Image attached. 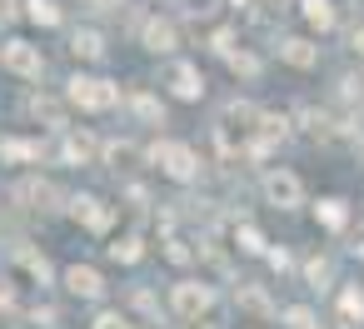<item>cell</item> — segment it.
<instances>
[{
  "label": "cell",
  "mask_w": 364,
  "mask_h": 329,
  "mask_svg": "<svg viewBox=\"0 0 364 329\" xmlns=\"http://www.w3.org/2000/svg\"><path fill=\"white\" fill-rule=\"evenodd\" d=\"M170 90H175L180 100H200V95H205V80H200V70H195V65H180V70H175V80H170Z\"/></svg>",
  "instance_id": "cell-9"
},
{
  "label": "cell",
  "mask_w": 364,
  "mask_h": 329,
  "mask_svg": "<svg viewBox=\"0 0 364 329\" xmlns=\"http://www.w3.org/2000/svg\"><path fill=\"white\" fill-rule=\"evenodd\" d=\"M145 45L150 50H175V26L170 21H150L145 26Z\"/></svg>",
  "instance_id": "cell-11"
},
{
  "label": "cell",
  "mask_w": 364,
  "mask_h": 329,
  "mask_svg": "<svg viewBox=\"0 0 364 329\" xmlns=\"http://www.w3.org/2000/svg\"><path fill=\"white\" fill-rule=\"evenodd\" d=\"M170 304H175V314H185V319H200V314L215 304V294H210V284H195V279H185V284H175Z\"/></svg>",
  "instance_id": "cell-4"
},
{
  "label": "cell",
  "mask_w": 364,
  "mask_h": 329,
  "mask_svg": "<svg viewBox=\"0 0 364 329\" xmlns=\"http://www.w3.org/2000/svg\"><path fill=\"white\" fill-rule=\"evenodd\" d=\"M284 319H289V329H319V324H314V314H309V309H289V314H284Z\"/></svg>",
  "instance_id": "cell-19"
},
{
  "label": "cell",
  "mask_w": 364,
  "mask_h": 329,
  "mask_svg": "<svg viewBox=\"0 0 364 329\" xmlns=\"http://www.w3.org/2000/svg\"><path fill=\"white\" fill-rule=\"evenodd\" d=\"M155 160H160V170H165L170 180H190V175H195V150L180 145V140H165V145L155 150Z\"/></svg>",
  "instance_id": "cell-5"
},
{
  "label": "cell",
  "mask_w": 364,
  "mask_h": 329,
  "mask_svg": "<svg viewBox=\"0 0 364 329\" xmlns=\"http://www.w3.org/2000/svg\"><path fill=\"white\" fill-rule=\"evenodd\" d=\"M240 304H245V309H255V314H269V299H264L259 289H240Z\"/></svg>",
  "instance_id": "cell-18"
},
{
  "label": "cell",
  "mask_w": 364,
  "mask_h": 329,
  "mask_svg": "<svg viewBox=\"0 0 364 329\" xmlns=\"http://www.w3.org/2000/svg\"><path fill=\"white\" fill-rule=\"evenodd\" d=\"M16 200H21V205H31V210H55V200H60V195H55V185H46V180H26V185L16 190Z\"/></svg>",
  "instance_id": "cell-6"
},
{
  "label": "cell",
  "mask_w": 364,
  "mask_h": 329,
  "mask_svg": "<svg viewBox=\"0 0 364 329\" xmlns=\"http://www.w3.org/2000/svg\"><path fill=\"white\" fill-rule=\"evenodd\" d=\"M299 11H304V21H309L314 31H329V26H334V6H329V0H304Z\"/></svg>",
  "instance_id": "cell-12"
},
{
  "label": "cell",
  "mask_w": 364,
  "mask_h": 329,
  "mask_svg": "<svg viewBox=\"0 0 364 329\" xmlns=\"http://www.w3.org/2000/svg\"><path fill=\"white\" fill-rule=\"evenodd\" d=\"M354 50H359V55H364V26H359V31H354Z\"/></svg>",
  "instance_id": "cell-27"
},
{
  "label": "cell",
  "mask_w": 364,
  "mask_h": 329,
  "mask_svg": "<svg viewBox=\"0 0 364 329\" xmlns=\"http://www.w3.org/2000/svg\"><path fill=\"white\" fill-rule=\"evenodd\" d=\"M75 215H80L90 230H110V210H105L95 195H80V200H75Z\"/></svg>",
  "instance_id": "cell-10"
},
{
  "label": "cell",
  "mask_w": 364,
  "mask_h": 329,
  "mask_svg": "<svg viewBox=\"0 0 364 329\" xmlns=\"http://www.w3.org/2000/svg\"><path fill=\"white\" fill-rule=\"evenodd\" d=\"M75 55H85V60H100V55H105V41H100L95 31H80V36H75Z\"/></svg>",
  "instance_id": "cell-14"
},
{
  "label": "cell",
  "mask_w": 364,
  "mask_h": 329,
  "mask_svg": "<svg viewBox=\"0 0 364 329\" xmlns=\"http://www.w3.org/2000/svg\"><path fill=\"white\" fill-rule=\"evenodd\" d=\"M279 60H284V65H294V70H309V65L319 60V50H314L309 41H299V36H294V41H279Z\"/></svg>",
  "instance_id": "cell-7"
},
{
  "label": "cell",
  "mask_w": 364,
  "mask_h": 329,
  "mask_svg": "<svg viewBox=\"0 0 364 329\" xmlns=\"http://www.w3.org/2000/svg\"><path fill=\"white\" fill-rule=\"evenodd\" d=\"M110 249H115V259H125V264H130V259H140V244H135V239H125V244H110Z\"/></svg>",
  "instance_id": "cell-21"
},
{
  "label": "cell",
  "mask_w": 364,
  "mask_h": 329,
  "mask_svg": "<svg viewBox=\"0 0 364 329\" xmlns=\"http://www.w3.org/2000/svg\"><path fill=\"white\" fill-rule=\"evenodd\" d=\"M240 244H245V249H250V254H255V249H264V239H259V234H255V230H240Z\"/></svg>",
  "instance_id": "cell-22"
},
{
  "label": "cell",
  "mask_w": 364,
  "mask_h": 329,
  "mask_svg": "<svg viewBox=\"0 0 364 329\" xmlns=\"http://www.w3.org/2000/svg\"><path fill=\"white\" fill-rule=\"evenodd\" d=\"M26 16H31L36 26H60V11L50 6V0H26Z\"/></svg>",
  "instance_id": "cell-13"
},
{
  "label": "cell",
  "mask_w": 364,
  "mask_h": 329,
  "mask_svg": "<svg viewBox=\"0 0 364 329\" xmlns=\"http://www.w3.org/2000/svg\"><path fill=\"white\" fill-rule=\"evenodd\" d=\"M319 220L324 225H344V205L339 200H319Z\"/></svg>",
  "instance_id": "cell-17"
},
{
  "label": "cell",
  "mask_w": 364,
  "mask_h": 329,
  "mask_svg": "<svg viewBox=\"0 0 364 329\" xmlns=\"http://www.w3.org/2000/svg\"><path fill=\"white\" fill-rule=\"evenodd\" d=\"M0 155H6V160H36L41 145H31V140H6V145H0Z\"/></svg>",
  "instance_id": "cell-15"
},
{
  "label": "cell",
  "mask_w": 364,
  "mask_h": 329,
  "mask_svg": "<svg viewBox=\"0 0 364 329\" xmlns=\"http://www.w3.org/2000/svg\"><path fill=\"white\" fill-rule=\"evenodd\" d=\"M65 155H70V160H90V155H95V140H90V135H70V140H65Z\"/></svg>",
  "instance_id": "cell-16"
},
{
  "label": "cell",
  "mask_w": 364,
  "mask_h": 329,
  "mask_svg": "<svg viewBox=\"0 0 364 329\" xmlns=\"http://www.w3.org/2000/svg\"><path fill=\"white\" fill-rule=\"evenodd\" d=\"M344 314H349V319H354V314L364 319V294H359V289H349V294H344Z\"/></svg>",
  "instance_id": "cell-20"
},
{
  "label": "cell",
  "mask_w": 364,
  "mask_h": 329,
  "mask_svg": "<svg viewBox=\"0 0 364 329\" xmlns=\"http://www.w3.org/2000/svg\"><path fill=\"white\" fill-rule=\"evenodd\" d=\"M65 284H70V294H85V299H95V294L105 289L90 264H70V269H65Z\"/></svg>",
  "instance_id": "cell-8"
},
{
  "label": "cell",
  "mask_w": 364,
  "mask_h": 329,
  "mask_svg": "<svg viewBox=\"0 0 364 329\" xmlns=\"http://www.w3.org/2000/svg\"><path fill=\"white\" fill-rule=\"evenodd\" d=\"M70 100H75L80 110H110V105L120 100V90H115L110 80H90V75H75V80H70Z\"/></svg>",
  "instance_id": "cell-1"
},
{
  "label": "cell",
  "mask_w": 364,
  "mask_h": 329,
  "mask_svg": "<svg viewBox=\"0 0 364 329\" xmlns=\"http://www.w3.org/2000/svg\"><path fill=\"white\" fill-rule=\"evenodd\" d=\"M16 16V0H0V21H11Z\"/></svg>",
  "instance_id": "cell-26"
},
{
  "label": "cell",
  "mask_w": 364,
  "mask_h": 329,
  "mask_svg": "<svg viewBox=\"0 0 364 329\" xmlns=\"http://www.w3.org/2000/svg\"><path fill=\"white\" fill-rule=\"evenodd\" d=\"M230 65H235V70H245V75H255V70H259L250 55H230Z\"/></svg>",
  "instance_id": "cell-23"
},
{
  "label": "cell",
  "mask_w": 364,
  "mask_h": 329,
  "mask_svg": "<svg viewBox=\"0 0 364 329\" xmlns=\"http://www.w3.org/2000/svg\"><path fill=\"white\" fill-rule=\"evenodd\" d=\"M264 200H269V205H279V210H294V205L304 200L299 175H289V170H269V175H264Z\"/></svg>",
  "instance_id": "cell-3"
},
{
  "label": "cell",
  "mask_w": 364,
  "mask_h": 329,
  "mask_svg": "<svg viewBox=\"0 0 364 329\" xmlns=\"http://www.w3.org/2000/svg\"><path fill=\"white\" fill-rule=\"evenodd\" d=\"M309 279H314V284L329 279V264H324V259H309Z\"/></svg>",
  "instance_id": "cell-24"
},
{
  "label": "cell",
  "mask_w": 364,
  "mask_h": 329,
  "mask_svg": "<svg viewBox=\"0 0 364 329\" xmlns=\"http://www.w3.org/2000/svg\"><path fill=\"white\" fill-rule=\"evenodd\" d=\"M0 65H6L11 75H26V80H36V75L46 70L41 50H36V45H26V41H6V45H0Z\"/></svg>",
  "instance_id": "cell-2"
},
{
  "label": "cell",
  "mask_w": 364,
  "mask_h": 329,
  "mask_svg": "<svg viewBox=\"0 0 364 329\" xmlns=\"http://www.w3.org/2000/svg\"><path fill=\"white\" fill-rule=\"evenodd\" d=\"M95 329H125V324H120V314H100V319H95Z\"/></svg>",
  "instance_id": "cell-25"
}]
</instances>
